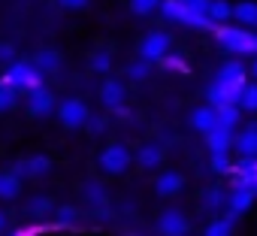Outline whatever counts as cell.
Instances as JSON below:
<instances>
[{
	"label": "cell",
	"instance_id": "obj_1",
	"mask_svg": "<svg viewBox=\"0 0 257 236\" xmlns=\"http://www.w3.org/2000/svg\"><path fill=\"white\" fill-rule=\"evenodd\" d=\"M0 85H13L16 91H19V88H25V91L31 94V91H40V88H43V73H40L34 64L16 61V64L10 67V73L0 79Z\"/></svg>",
	"mask_w": 257,
	"mask_h": 236
},
{
	"label": "cell",
	"instance_id": "obj_2",
	"mask_svg": "<svg viewBox=\"0 0 257 236\" xmlns=\"http://www.w3.org/2000/svg\"><path fill=\"white\" fill-rule=\"evenodd\" d=\"M167 49H170V37H167L164 31H155V34H149V37L143 40L140 55H143L146 64H155V61H164V58H167Z\"/></svg>",
	"mask_w": 257,
	"mask_h": 236
},
{
	"label": "cell",
	"instance_id": "obj_3",
	"mask_svg": "<svg viewBox=\"0 0 257 236\" xmlns=\"http://www.w3.org/2000/svg\"><path fill=\"white\" fill-rule=\"evenodd\" d=\"M100 167H103L106 173H124L127 167H131V152H127L121 143H112V146L103 149V155H100Z\"/></svg>",
	"mask_w": 257,
	"mask_h": 236
},
{
	"label": "cell",
	"instance_id": "obj_4",
	"mask_svg": "<svg viewBox=\"0 0 257 236\" xmlns=\"http://www.w3.org/2000/svg\"><path fill=\"white\" fill-rule=\"evenodd\" d=\"M58 118L67 125V128H82L85 122H88V106L82 103V100H76V97H70V100H64L61 106H58Z\"/></svg>",
	"mask_w": 257,
	"mask_h": 236
},
{
	"label": "cell",
	"instance_id": "obj_5",
	"mask_svg": "<svg viewBox=\"0 0 257 236\" xmlns=\"http://www.w3.org/2000/svg\"><path fill=\"white\" fill-rule=\"evenodd\" d=\"M215 82H221V85H227L233 94H236V100H239V94H242V88L248 85L245 82V67L239 64V61H227L221 70H218V79Z\"/></svg>",
	"mask_w": 257,
	"mask_h": 236
},
{
	"label": "cell",
	"instance_id": "obj_6",
	"mask_svg": "<svg viewBox=\"0 0 257 236\" xmlns=\"http://www.w3.org/2000/svg\"><path fill=\"white\" fill-rule=\"evenodd\" d=\"M233 149H236V155H239L242 161L257 158V122L245 125V128L233 137Z\"/></svg>",
	"mask_w": 257,
	"mask_h": 236
},
{
	"label": "cell",
	"instance_id": "obj_7",
	"mask_svg": "<svg viewBox=\"0 0 257 236\" xmlns=\"http://www.w3.org/2000/svg\"><path fill=\"white\" fill-rule=\"evenodd\" d=\"M158 227H161V236H185L191 224H188L185 212H179V209H167V212L161 215Z\"/></svg>",
	"mask_w": 257,
	"mask_h": 236
},
{
	"label": "cell",
	"instance_id": "obj_8",
	"mask_svg": "<svg viewBox=\"0 0 257 236\" xmlns=\"http://www.w3.org/2000/svg\"><path fill=\"white\" fill-rule=\"evenodd\" d=\"M254 197H257V191H251V188H233V194H230V200H227V212H230V218L248 212L251 203H254Z\"/></svg>",
	"mask_w": 257,
	"mask_h": 236
},
{
	"label": "cell",
	"instance_id": "obj_9",
	"mask_svg": "<svg viewBox=\"0 0 257 236\" xmlns=\"http://www.w3.org/2000/svg\"><path fill=\"white\" fill-rule=\"evenodd\" d=\"M215 37H218V43H221L224 49H230V52L236 55V49L242 46V40L248 37V31H242V28H230V25H218V28H215Z\"/></svg>",
	"mask_w": 257,
	"mask_h": 236
},
{
	"label": "cell",
	"instance_id": "obj_10",
	"mask_svg": "<svg viewBox=\"0 0 257 236\" xmlns=\"http://www.w3.org/2000/svg\"><path fill=\"white\" fill-rule=\"evenodd\" d=\"M100 100H103V106H109V109H121V103H124V85H121L118 79H106V82L100 85Z\"/></svg>",
	"mask_w": 257,
	"mask_h": 236
},
{
	"label": "cell",
	"instance_id": "obj_11",
	"mask_svg": "<svg viewBox=\"0 0 257 236\" xmlns=\"http://www.w3.org/2000/svg\"><path fill=\"white\" fill-rule=\"evenodd\" d=\"M191 125L206 137L209 131L218 128V112H215L212 106H200V109H194V115H191Z\"/></svg>",
	"mask_w": 257,
	"mask_h": 236
},
{
	"label": "cell",
	"instance_id": "obj_12",
	"mask_svg": "<svg viewBox=\"0 0 257 236\" xmlns=\"http://www.w3.org/2000/svg\"><path fill=\"white\" fill-rule=\"evenodd\" d=\"M182 185H185V176H182V173H176V170H170V173L158 176L155 191H158L161 197H173V194H179V191H182Z\"/></svg>",
	"mask_w": 257,
	"mask_h": 236
},
{
	"label": "cell",
	"instance_id": "obj_13",
	"mask_svg": "<svg viewBox=\"0 0 257 236\" xmlns=\"http://www.w3.org/2000/svg\"><path fill=\"white\" fill-rule=\"evenodd\" d=\"M206 97H209V106H212V109H224V106H233V103H236V94H233L227 85H221V82L209 85Z\"/></svg>",
	"mask_w": 257,
	"mask_h": 236
},
{
	"label": "cell",
	"instance_id": "obj_14",
	"mask_svg": "<svg viewBox=\"0 0 257 236\" xmlns=\"http://www.w3.org/2000/svg\"><path fill=\"white\" fill-rule=\"evenodd\" d=\"M206 143H209V152H212V155H227V149L233 146V131L215 128V131L206 134Z\"/></svg>",
	"mask_w": 257,
	"mask_h": 236
},
{
	"label": "cell",
	"instance_id": "obj_15",
	"mask_svg": "<svg viewBox=\"0 0 257 236\" xmlns=\"http://www.w3.org/2000/svg\"><path fill=\"white\" fill-rule=\"evenodd\" d=\"M52 106H55V100H52V94H49L46 88H40V91H31V94H28V109H31L34 115H49V112H52Z\"/></svg>",
	"mask_w": 257,
	"mask_h": 236
},
{
	"label": "cell",
	"instance_id": "obj_16",
	"mask_svg": "<svg viewBox=\"0 0 257 236\" xmlns=\"http://www.w3.org/2000/svg\"><path fill=\"white\" fill-rule=\"evenodd\" d=\"M49 158H31V161H25L22 167H16L13 173L22 179V176H31V179H37V176H43V173H49Z\"/></svg>",
	"mask_w": 257,
	"mask_h": 236
},
{
	"label": "cell",
	"instance_id": "obj_17",
	"mask_svg": "<svg viewBox=\"0 0 257 236\" xmlns=\"http://www.w3.org/2000/svg\"><path fill=\"white\" fill-rule=\"evenodd\" d=\"M233 19L239 25H254L257 28V4L254 0H242V4L233 7Z\"/></svg>",
	"mask_w": 257,
	"mask_h": 236
},
{
	"label": "cell",
	"instance_id": "obj_18",
	"mask_svg": "<svg viewBox=\"0 0 257 236\" xmlns=\"http://www.w3.org/2000/svg\"><path fill=\"white\" fill-rule=\"evenodd\" d=\"M22 191V179L16 173H0V200H13Z\"/></svg>",
	"mask_w": 257,
	"mask_h": 236
},
{
	"label": "cell",
	"instance_id": "obj_19",
	"mask_svg": "<svg viewBox=\"0 0 257 236\" xmlns=\"http://www.w3.org/2000/svg\"><path fill=\"white\" fill-rule=\"evenodd\" d=\"M137 161H140V167L152 170V167H158V164L164 161V149H161V146H143V149L137 152Z\"/></svg>",
	"mask_w": 257,
	"mask_h": 236
},
{
	"label": "cell",
	"instance_id": "obj_20",
	"mask_svg": "<svg viewBox=\"0 0 257 236\" xmlns=\"http://www.w3.org/2000/svg\"><path fill=\"white\" fill-rule=\"evenodd\" d=\"M209 19H212V25L215 22L224 25L227 19H233V4H230V0H212V4H209Z\"/></svg>",
	"mask_w": 257,
	"mask_h": 236
},
{
	"label": "cell",
	"instance_id": "obj_21",
	"mask_svg": "<svg viewBox=\"0 0 257 236\" xmlns=\"http://www.w3.org/2000/svg\"><path fill=\"white\" fill-rule=\"evenodd\" d=\"M218 112V128H224V131H233L236 125H239V106L233 103V106H224V109H215Z\"/></svg>",
	"mask_w": 257,
	"mask_h": 236
},
{
	"label": "cell",
	"instance_id": "obj_22",
	"mask_svg": "<svg viewBox=\"0 0 257 236\" xmlns=\"http://www.w3.org/2000/svg\"><path fill=\"white\" fill-rule=\"evenodd\" d=\"M236 106H239V109H248V112H257V82H248V85L242 88Z\"/></svg>",
	"mask_w": 257,
	"mask_h": 236
},
{
	"label": "cell",
	"instance_id": "obj_23",
	"mask_svg": "<svg viewBox=\"0 0 257 236\" xmlns=\"http://www.w3.org/2000/svg\"><path fill=\"white\" fill-rule=\"evenodd\" d=\"M34 67H37L40 73H52V70L61 67V58H58V52H40V55L34 58Z\"/></svg>",
	"mask_w": 257,
	"mask_h": 236
},
{
	"label": "cell",
	"instance_id": "obj_24",
	"mask_svg": "<svg viewBox=\"0 0 257 236\" xmlns=\"http://www.w3.org/2000/svg\"><path fill=\"white\" fill-rule=\"evenodd\" d=\"M161 13H164L170 22H182V19H185V4H182V0H164V4H161Z\"/></svg>",
	"mask_w": 257,
	"mask_h": 236
},
{
	"label": "cell",
	"instance_id": "obj_25",
	"mask_svg": "<svg viewBox=\"0 0 257 236\" xmlns=\"http://www.w3.org/2000/svg\"><path fill=\"white\" fill-rule=\"evenodd\" d=\"M206 236H233V218H218L206 227Z\"/></svg>",
	"mask_w": 257,
	"mask_h": 236
},
{
	"label": "cell",
	"instance_id": "obj_26",
	"mask_svg": "<svg viewBox=\"0 0 257 236\" xmlns=\"http://www.w3.org/2000/svg\"><path fill=\"white\" fill-rule=\"evenodd\" d=\"M16 100H19V91H16L13 85H0V112L13 109V106H16Z\"/></svg>",
	"mask_w": 257,
	"mask_h": 236
},
{
	"label": "cell",
	"instance_id": "obj_27",
	"mask_svg": "<svg viewBox=\"0 0 257 236\" xmlns=\"http://www.w3.org/2000/svg\"><path fill=\"white\" fill-rule=\"evenodd\" d=\"M161 4H164V0H131V10H134L137 16H149V13H155Z\"/></svg>",
	"mask_w": 257,
	"mask_h": 236
},
{
	"label": "cell",
	"instance_id": "obj_28",
	"mask_svg": "<svg viewBox=\"0 0 257 236\" xmlns=\"http://www.w3.org/2000/svg\"><path fill=\"white\" fill-rule=\"evenodd\" d=\"M85 197L91 200V203H106V191H103V185H85Z\"/></svg>",
	"mask_w": 257,
	"mask_h": 236
},
{
	"label": "cell",
	"instance_id": "obj_29",
	"mask_svg": "<svg viewBox=\"0 0 257 236\" xmlns=\"http://www.w3.org/2000/svg\"><path fill=\"white\" fill-rule=\"evenodd\" d=\"M28 209H31V215H46V212L52 209V200H49V197H34Z\"/></svg>",
	"mask_w": 257,
	"mask_h": 236
},
{
	"label": "cell",
	"instance_id": "obj_30",
	"mask_svg": "<svg viewBox=\"0 0 257 236\" xmlns=\"http://www.w3.org/2000/svg\"><path fill=\"white\" fill-rule=\"evenodd\" d=\"M127 76H131V79H146V76H149V64H146V61L131 64V67H127Z\"/></svg>",
	"mask_w": 257,
	"mask_h": 236
},
{
	"label": "cell",
	"instance_id": "obj_31",
	"mask_svg": "<svg viewBox=\"0 0 257 236\" xmlns=\"http://www.w3.org/2000/svg\"><path fill=\"white\" fill-rule=\"evenodd\" d=\"M212 167H215L218 173H227V170L233 173V167H230V161H227V155H215V158H212Z\"/></svg>",
	"mask_w": 257,
	"mask_h": 236
},
{
	"label": "cell",
	"instance_id": "obj_32",
	"mask_svg": "<svg viewBox=\"0 0 257 236\" xmlns=\"http://www.w3.org/2000/svg\"><path fill=\"white\" fill-rule=\"evenodd\" d=\"M206 206H209V209H218V206H221V191H218V188H212V191L206 194Z\"/></svg>",
	"mask_w": 257,
	"mask_h": 236
},
{
	"label": "cell",
	"instance_id": "obj_33",
	"mask_svg": "<svg viewBox=\"0 0 257 236\" xmlns=\"http://www.w3.org/2000/svg\"><path fill=\"white\" fill-rule=\"evenodd\" d=\"M58 218H61V221H73V218H76V209H73V206H61V209H58Z\"/></svg>",
	"mask_w": 257,
	"mask_h": 236
},
{
	"label": "cell",
	"instance_id": "obj_34",
	"mask_svg": "<svg viewBox=\"0 0 257 236\" xmlns=\"http://www.w3.org/2000/svg\"><path fill=\"white\" fill-rule=\"evenodd\" d=\"M61 7H67V10H85L88 0H61Z\"/></svg>",
	"mask_w": 257,
	"mask_h": 236
},
{
	"label": "cell",
	"instance_id": "obj_35",
	"mask_svg": "<svg viewBox=\"0 0 257 236\" xmlns=\"http://www.w3.org/2000/svg\"><path fill=\"white\" fill-rule=\"evenodd\" d=\"M13 58H16L13 46H7V43H4V46H0V61H13Z\"/></svg>",
	"mask_w": 257,
	"mask_h": 236
},
{
	"label": "cell",
	"instance_id": "obj_36",
	"mask_svg": "<svg viewBox=\"0 0 257 236\" xmlns=\"http://www.w3.org/2000/svg\"><path fill=\"white\" fill-rule=\"evenodd\" d=\"M106 67H109V58H106V55L100 52V55L94 58V70H106Z\"/></svg>",
	"mask_w": 257,
	"mask_h": 236
},
{
	"label": "cell",
	"instance_id": "obj_37",
	"mask_svg": "<svg viewBox=\"0 0 257 236\" xmlns=\"http://www.w3.org/2000/svg\"><path fill=\"white\" fill-rule=\"evenodd\" d=\"M103 131V122H91V134H100Z\"/></svg>",
	"mask_w": 257,
	"mask_h": 236
},
{
	"label": "cell",
	"instance_id": "obj_38",
	"mask_svg": "<svg viewBox=\"0 0 257 236\" xmlns=\"http://www.w3.org/2000/svg\"><path fill=\"white\" fill-rule=\"evenodd\" d=\"M251 76H254V79H257V61H254V67H251Z\"/></svg>",
	"mask_w": 257,
	"mask_h": 236
},
{
	"label": "cell",
	"instance_id": "obj_39",
	"mask_svg": "<svg viewBox=\"0 0 257 236\" xmlns=\"http://www.w3.org/2000/svg\"><path fill=\"white\" fill-rule=\"evenodd\" d=\"M0 230H4V212H0Z\"/></svg>",
	"mask_w": 257,
	"mask_h": 236
},
{
	"label": "cell",
	"instance_id": "obj_40",
	"mask_svg": "<svg viewBox=\"0 0 257 236\" xmlns=\"http://www.w3.org/2000/svg\"><path fill=\"white\" fill-rule=\"evenodd\" d=\"M16 236H31V233H28V230H22V233H16Z\"/></svg>",
	"mask_w": 257,
	"mask_h": 236
},
{
	"label": "cell",
	"instance_id": "obj_41",
	"mask_svg": "<svg viewBox=\"0 0 257 236\" xmlns=\"http://www.w3.org/2000/svg\"><path fill=\"white\" fill-rule=\"evenodd\" d=\"M182 4H191V0H182Z\"/></svg>",
	"mask_w": 257,
	"mask_h": 236
}]
</instances>
